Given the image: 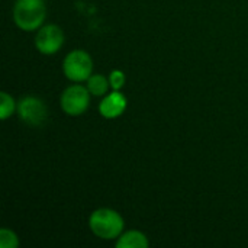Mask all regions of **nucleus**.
<instances>
[{"instance_id":"3","label":"nucleus","mask_w":248,"mask_h":248,"mask_svg":"<svg viewBox=\"0 0 248 248\" xmlns=\"http://www.w3.org/2000/svg\"><path fill=\"white\" fill-rule=\"evenodd\" d=\"M62 71L65 77L74 83L87 81L93 73V60L87 51L74 49L65 55L62 61Z\"/></svg>"},{"instance_id":"2","label":"nucleus","mask_w":248,"mask_h":248,"mask_svg":"<svg viewBox=\"0 0 248 248\" xmlns=\"http://www.w3.org/2000/svg\"><path fill=\"white\" fill-rule=\"evenodd\" d=\"M124 218L113 209L100 208L92 212L89 218V228L100 240H115L122 235Z\"/></svg>"},{"instance_id":"12","label":"nucleus","mask_w":248,"mask_h":248,"mask_svg":"<svg viewBox=\"0 0 248 248\" xmlns=\"http://www.w3.org/2000/svg\"><path fill=\"white\" fill-rule=\"evenodd\" d=\"M125 81H126V77H125L124 71H121V70H113L109 74V83L113 90H121L125 86Z\"/></svg>"},{"instance_id":"7","label":"nucleus","mask_w":248,"mask_h":248,"mask_svg":"<svg viewBox=\"0 0 248 248\" xmlns=\"http://www.w3.org/2000/svg\"><path fill=\"white\" fill-rule=\"evenodd\" d=\"M128 106L126 97L121 90H113L112 93L106 94L100 105H99V112L103 118L106 119H116L121 115H124L125 109Z\"/></svg>"},{"instance_id":"10","label":"nucleus","mask_w":248,"mask_h":248,"mask_svg":"<svg viewBox=\"0 0 248 248\" xmlns=\"http://www.w3.org/2000/svg\"><path fill=\"white\" fill-rule=\"evenodd\" d=\"M17 109V105L15 103L13 97L6 93V92H1L0 93V118L3 121H6L9 116H12Z\"/></svg>"},{"instance_id":"9","label":"nucleus","mask_w":248,"mask_h":248,"mask_svg":"<svg viewBox=\"0 0 248 248\" xmlns=\"http://www.w3.org/2000/svg\"><path fill=\"white\" fill-rule=\"evenodd\" d=\"M109 87H110L109 78H106L102 74H92L87 78V89H89L90 94H93V96L100 97V96L108 94Z\"/></svg>"},{"instance_id":"6","label":"nucleus","mask_w":248,"mask_h":248,"mask_svg":"<svg viewBox=\"0 0 248 248\" xmlns=\"http://www.w3.org/2000/svg\"><path fill=\"white\" fill-rule=\"evenodd\" d=\"M64 44V32L60 26L48 23L42 25L35 36V46L44 55H54Z\"/></svg>"},{"instance_id":"5","label":"nucleus","mask_w":248,"mask_h":248,"mask_svg":"<svg viewBox=\"0 0 248 248\" xmlns=\"http://www.w3.org/2000/svg\"><path fill=\"white\" fill-rule=\"evenodd\" d=\"M19 119L29 126H41L48 116L46 105L35 96H25L17 102Z\"/></svg>"},{"instance_id":"8","label":"nucleus","mask_w":248,"mask_h":248,"mask_svg":"<svg viewBox=\"0 0 248 248\" xmlns=\"http://www.w3.org/2000/svg\"><path fill=\"white\" fill-rule=\"evenodd\" d=\"M148 247V238L144 232L132 230L128 232H124L118 241L116 248H147Z\"/></svg>"},{"instance_id":"4","label":"nucleus","mask_w":248,"mask_h":248,"mask_svg":"<svg viewBox=\"0 0 248 248\" xmlns=\"http://www.w3.org/2000/svg\"><path fill=\"white\" fill-rule=\"evenodd\" d=\"M90 96L92 94L87 86H81V84L68 86L60 97L61 109L70 116H78L89 109Z\"/></svg>"},{"instance_id":"11","label":"nucleus","mask_w":248,"mask_h":248,"mask_svg":"<svg viewBox=\"0 0 248 248\" xmlns=\"http://www.w3.org/2000/svg\"><path fill=\"white\" fill-rule=\"evenodd\" d=\"M0 247L17 248L19 247V238H17V235L12 230H9V228H1L0 230Z\"/></svg>"},{"instance_id":"1","label":"nucleus","mask_w":248,"mask_h":248,"mask_svg":"<svg viewBox=\"0 0 248 248\" xmlns=\"http://www.w3.org/2000/svg\"><path fill=\"white\" fill-rule=\"evenodd\" d=\"M46 16L44 0H17L13 6V20L16 26L25 32L38 31Z\"/></svg>"}]
</instances>
